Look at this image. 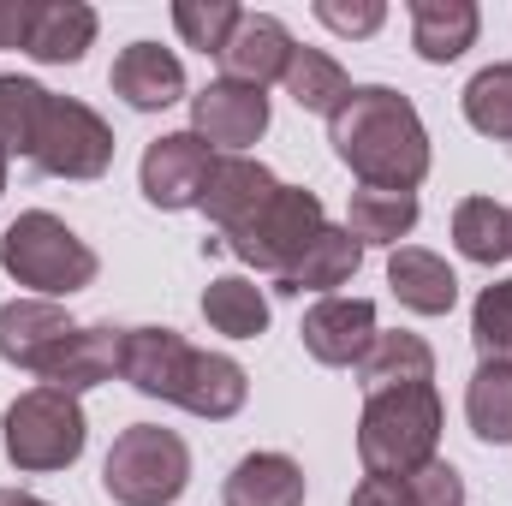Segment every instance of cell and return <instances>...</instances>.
Returning a JSON list of instances; mask_svg holds the SVG:
<instances>
[{"mask_svg":"<svg viewBox=\"0 0 512 506\" xmlns=\"http://www.w3.org/2000/svg\"><path fill=\"white\" fill-rule=\"evenodd\" d=\"M328 143L370 191H417L429 179V131L411 96L387 84H352V96L328 114Z\"/></svg>","mask_w":512,"mask_h":506,"instance_id":"6da1fadb","label":"cell"},{"mask_svg":"<svg viewBox=\"0 0 512 506\" xmlns=\"http://www.w3.org/2000/svg\"><path fill=\"white\" fill-rule=\"evenodd\" d=\"M435 441H441V393H435V381L387 387V393L364 399V417H358L364 477L405 483L411 471H423L435 459Z\"/></svg>","mask_w":512,"mask_h":506,"instance_id":"7a4b0ae2","label":"cell"},{"mask_svg":"<svg viewBox=\"0 0 512 506\" xmlns=\"http://www.w3.org/2000/svg\"><path fill=\"white\" fill-rule=\"evenodd\" d=\"M0 268L30 286L36 298H72L96 280V251L48 209H30L18 215L6 233H0Z\"/></svg>","mask_w":512,"mask_h":506,"instance_id":"3957f363","label":"cell"},{"mask_svg":"<svg viewBox=\"0 0 512 506\" xmlns=\"http://www.w3.org/2000/svg\"><path fill=\"white\" fill-rule=\"evenodd\" d=\"M0 441H6V459L30 477L42 471H66L78 465L84 441H90V423H84V405L60 387H30L6 405L0 417Z\"/></svg>","mask_w":512,"mask_h":506,"instance_id":"277c9868","label":"cell"},{"mask_svg":"<svg viewBox=\"0 0 512 506\" xmlns=\"http://www.w3.org/2000/svg\"><path fill=\"white\" fill-rule=\"evenodd\" d=\"M191 483V447L161 423H131L108 447L102 489L120 506H173Z\"/></svg>","mask_w":512,"mask_h":506,"instance_id":"5b68a950","label":"cell"},{"mask_svg":"<svg viewBox=\"0 0 512 506\" xmlns=\"http://www.w3.org/2000/svg\"><path fill=\"white\" fill-rule=\"evenodd\" d=\"M322 227H328L322 197H316V191H304V185H280V191L268 197V209H262L256 221H245L233 239H221V245L239 256L245 268H262V274H274V280H280L298 256L322 239Z\"/></svg>","mask_w":512,"mask_h":506,"instance_id":"8992f818","label":"cell"},{"mask_svg":"<svg viewBox=\"0 0 512 506\" xmlns=\"http://www.w3.org/2000/svg\"><path fill=\"white\" fill-rule=\"evenodd\" d=\"M30 161L48 179H102L114 167V131H108V120L96 108H84L72 96H54L48 114H42Z\"/></svg>","mask_w":512,"mask_h":506,"instance_id":"52a82bcc","label":"cell"},{"mask_svg":"<svg viewBox=\"0 0 512 506\" xmlns=\"http://www.w3.org/2000/svg\"><path fill=\"white\" fill-rule=\"evenodd\" d=\"M209 167H215V155H209V143L197 131H167V137H155L143 149L137 179H143V197L155 209H197Z\"/></svg>","mask_w":512,"mask_h":506,"instance_id":"ba28073f","label":"cell"},{"mask_svg":"<svg viewBox=\"0 0 512 506\" xmlns=\"http://www.w3.org/2000/svg\"><path fill=\"white\" fill-rule=\"evenodd\" d=\"M280 191V179L251 161V155H215V167H209V179H203V215L215 221V233L221 239H233L245 221H256L262 209H268V197Z\"/></svg>","mask_w":512,"mask_h":506,"instance_id":"9c48e42d","label":"cell"},{"mask_svg":"<svg viewBox=\"0 0 512 506\" xmlns=\"http://www.w3.org/2000/svg\"><path fill=\"white\" fill-rule=\"evenodd\" d=\"M304 352L328 370H358V358L376 340V304L370 298H322L304 316Z\"/></svg>","mask_w":512,"mask_h":506,"instance_id":"30bf717a","label":"cell"},{"mask_svg":"<svg viewBox=\"0 0 512 506\" xmlns=\"http://www.w3.org/2000/svg\"><path fill=\"white\" fill-rule=\"evenodd\" d=\"M191 358H197V346H185V334H173V328H126L120 376H126L143 399L179 405V387L191 376Z\"/></svg>","mask_w":512,"mask_h":506,"instance_id":"8fae6325","label":"cell"},{"mask_svg":"<svg viewBox=\"0 0 512 506\" xmlns=\"http://www.w3.org/2000/svg\"><path fill=\"white\" fill-rule=\"evenodd\" d=\"M191 131L215 149H245L268 131V96L251 84H233V78H215L203 96H191Z\"/></svg>","mask_w":512,"mask_h":506,"instance_id":"7c38bea8","label":"cell"},{"mask_svg":"<svg viewBox=\"0 0 512 506\" xmlns=\"http://www.w3.org/2000/svg\"><path fill=\"white\" fill-rule=\"evenodd\" d=\"M120 346H126V328H114V322L72 328V334L54 346V358L42 364V387H60V393L78 399V393L114 381L120 376Z\"/></svg>","mask_w":512,"mask_h":506,"instance_id":"4fadbf2b","label":"cell"},{"mask_svg":"<svg viewBox=\"0 0 512 506\" xmlns=\"http://www.w3.org/2000/svg\"><path fill=\"white\" fill-rule=\"evenodd\" d=\"M72 328H78V322H72L54 298H12V304H0V358H6L12 370L42 376V364L54 358V346H60Z\"/></svg>","mask_w":512,"mask_h":506,"instance_id":"5bb4252c","label":"cell"},{"mask_svg":"<svg viewBox=\"0 0 512 506\" xmlns=\"http://www.w3.org/2000/svg\"><path fill=\"white\" fill-rule=\"evenodd\" d=\"M292 30L280 24V18H268V12H245L239 18V30H233V42L215 54L221 60V78H233V84H274L280 72H286V60H292Z\"/></svg>","mask_w":512,"mask_h":506,"instance_id":"9a60e30c","label":"cell"},{"mask_svg":"<svg viewBox=\"0 0 512 506\" xmlns=\"http://www.w3.org/2000/svg\"><path fill=\"white\" fill-rule=\"evenodd\" d=\"M108 78H114V96H126L137 114H161V108H173L185 96V66L161 42H131V48H120V60H114Z\"/></svg>","mask_w":512,"mask_h":506,"instance_id":"2e32d148","label":"cell"},{"mask_svg":"<svg viewBox=\"0 0 512 506\" xmlns=\"http://www.w3.org/2000/svg\"><path fill=\"white\" fill-rule=\"evenodd\" d=\"M387 286L417 316H447L459 304V274L435 251H423V245H399V251L387 256Z\"/></svg>","mask_w":512,"mask_h":506,"instance_id":"e0dca14e","label":"cell"},{"mask_svg":"<svg viewBox=\"0 0 512 506\" xmlns=\"http://www.w3.org/2000/svg\"><path fill=\"white\" fill-rule=\"evenodd\" d=\"M245 393H251V376H245L239 358H227V352H197V358H191V376L179 387V405H185L191 417L227 423V417L245 411Z\"/></svg>","mask_w":512,"mask_h":506,"instance_id":"ac0fdd59","label":"cell"},{"mask_svg":"<svg viewBox=\"0 0 512 506\" xmlns=\"http://www.w3.org/2000/svg\"><path fill=\"white\" fill-rule=\"evenodd\" d=\"M477 6L471 0H411V48L429 60V66H447L459 60L471 42H477Z\"/></svg>","mask_w":512,"mask_h":506,"instance_id":"d6986e66","label":"cell"},{"mask_svg":"<svg viewBox=\"0 0 512 506\" xmlns=\"http://www.w3.org/2000/svg\"><path fill=\"white\" fill-rule=\"evenodd\" d=\"M90 42H96V12L84 0H48V6H36L24 54L42 66H78Z\"/></svg>","mask_w":512,"mask_h":506,"instance_id":"ffe728a7","label":"cell"},{"mask_svg":"<svg viewBox=\"0 0 512 506\" xmlns=\"http://www.w3.org/2000/svg\"><path fill=\"white\" fill-rule=\"evenodd\" d=\"M429 376H435V352H429L423 334H405V328H393V334L376 328L370 352L358 358V381H364V393L411 387V381H429Z\"/></svg>","mask_w":512,"mask_h":506,"instance_id":"44dd1931","label":"cell"},{"mask_svg":"<svg viewBox=\"0 0 512 506\" xmlns=\"http://www.w3.org/2000/svg\"><path fill=\"white\" fill-rule=\"evenodd\" d=\"M227 506H304V471L286 453H245L227 477Z\"/></svg>","mask_w":512,"mask_h":506,"instance_id":"7402d4cb","label":"cell"},{"mask_svg":"<svg viewBox=\"0 0 512 506\" xmlns=\"http://www.w3.org/2000/svg\"><path fill=\"white\" fill-rule=\"evenodd\" d=\"M358 262H364V245L346 227H322V239L280 274V292H334L358 274Z\"/></svg>","mask_w":512,"mask_h":506,"instance_id":"603a6c76","label":"cell"},{"mask_svg":"<svg viewBox=\"0 0 512 506\" xmlns=\"http://www.w3.org/2000/svg\"><path fill=\"white\" fill-rule=\"evenodd\" d=\"M280 84H286V96H292L304 114H334V108L352 96L346 66H340L334 54H322V48H292V60H286V72H280Z\"/></svg>","mask_w":512,"mask_h":506,"instance_id":"cb8c5ba5","label":"cell"},{"mask_svg":"<svg viewBox=\"0 0 512 506\" xmlns=\"http://www.w3.org/2000/svg\"><path fill=\"white\" fill-rule=\"evenodd\" d=\"M417 227V191H352V215H346V233L358 245H393Z\"/></svg>","mask_w":512,"mask_h":506,"instance_id":"d4e9b609","label":"cell"},{"mask_svg":"<svg viewBox=\"0 0 512 506\" xmlns=\"http://www.w3.org/2000/svg\"><path fill=\"white\" fill-rule=\"evenodd\" d=\"M203 316H209V328L227 334V340H256V334H268V298H262V286H251L245 274L209 280Z\"/></svg>","mask_w":512,"mask_h":506,"instance_id":"484cf974","label":"cell"},{"mask_svg":"<svg viewBox=\"0 0 512 506\" xmlns=\"http://www.w3.org/2000/svg\"><path fill=\"white\" fill-rule=\"evenodd\" d=\"M453 245H459V256H471L483 268L507 262L512 256V209H501L495 197H465L453 209Z\"/></svg>","mask_w":512,"mask_h":506,"instance_id":"4316f807","label":"cell"},{"mask_svg":"<svg viewBox=\"0 0 512 506\" xmlns=\"http://www.w3.org/2000/svg\"><path fill=\"white\" fill-rule=\"evenodd\" d=\"M465 417L477 441L489 447L512 441V364H477V376L465 387Z\"/></svg>","mask_w":512,"mask_h":506,"instance_id":"83f0119b","label":"cell"},{"mask_svg":"<svg viewBox=\"0 0 512 506\" xmlns=\"http://www.w3.org/2000/svg\"><path fill=\"white\" fill-rule=\"evenodd\" d=\"M48 90L30 84V78H12L0 72V155H30L36 149V131H42V114H48Z\"/></svg>","mask_w":512,"mask_h":506,"instance_id":"f1b7e54d","label":"cell"},{"mask_svg":"<svg viewBox=\"0 0 512 506\" xmlns=\"http://www.w3.org/2000/svg\"><path fill=\"white\" fill-rule=\"evenodd\" d=\"M465 120L495 143H512V66H483L465 84Z\"/></svg>","mask_w":512,"mask_h":506,"instance_id":"f546056e","label":"cell"},{"mask_svg":"<svg viewBox=\"0 0 512 506\" xmlns=\"http://www.w3.org/2000/svg\"><path fill=\"white\" fill-rule=\"evenodd\" d=\"M239 18H245V6H233V0H179V6H173V30H179L185 48H197V54H221V48L233 42Z\"/></svg>","mask_w":512,"mask_h":506,"instance_id":"4dcf8cb0","label":"cell"},{"mask_svg":"<svg viewBox=\"0 0 512 506\" xmlns=\"http://www.w3.org/2000/svg\"><path fill=\"white\" fill-rule=\"evenodd\" d=\"M471 340H477L483 364H512V280H495V286L477 292Z\"/></svg>","mask_w":512,"mask_h":506,"instance_id":"1f68e13d","label":"cell"},{"mask_svg":"<svg viewBox=\"0 0 512 506\" xmlns=\"http://www.w3.org/2000/svg\"><path fill=\"white\" fill-rule=\"evenodd\" d=\"M405 495H411V506H465V483L447 459H429L423 471L405 477Z\"/></svg>","mask_w":512,"mask_h":506,"instance_id":"d6a6232c","label":"cell"},{"mask_svg":"<svg viewBox=\"0 0 512 506\" xmlns=\"http://www.w3.org/2000/svg\"><path fill=\"white\" fill-rule=\"evenodd\" d=\"M316 18L334 30V36H376L382 30V18H387V6L382 0H316Z\"/></svg>","mask_w":512,"mask_h":506,"instance_id":"836d02e7","label":"cell"},{"mask_svg":"<svg viewBox=\"0 0 512 506\" xmlns=\"http://www.w3.org/2000/svg\"><path fill=\"white\" fill-rule=\"evenodd\" d=\"M36 24V0H0V48H24Z\"/></svg>","mask_w":512,"mask_h":506,"instance_id":"e575fe53","label":"cell"},{"mask_svg":"<svg viewBox=\"0 0 512 506\" xmlns=\"http://www.w3.org/2000/svg\"><path fill=\"white\" fill-rule=\"evenodd\" d=\"M352 506H411V495H405V483H387V477H364V483L352 489Z\"/></svg>","mask_w":512,"mask_h":506,"instance_id":"d590c367","label":"cell"},{"mask_svg":"<svg viewBox=\"0 0 512 506\" xmlns=\"http://www.w3.org/2000/svg\"><path fill=\"white\" fill-rule=\"evenodd\" d=\"M0 506H48V501H36V495H24V489H0Z\"/></svg>","mask_w":512,"mask_h":506,"instance_id":"8d00e7d4","label":"cell"},{"mask_svg":"<svg viewBox=\"0 0 512 506\" xmlns=\"http://www.w3.org/2000/svg\"><path fill=\"white\" fill-rule=\"evenodd\" d=\"M0 191H6V155H0Z\"/></svg>","mask_w":512,"mask_h":506,"instance_id":"74e56055","label":"cell"}]
</instances>
